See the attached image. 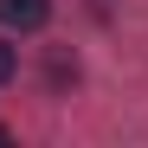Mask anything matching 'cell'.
<instances>
[{
	"label": "cell",
	"mask_w": 148,
	"mask_h": 148,
	"mask_svg": "<svg viewBox=\"0 0 148 148\" xmlns=\"http://www.w3.org/2000/svg\"><path fill=\"white\" fill-rule=\"evenodd\" d=\"M45 19H52V0H0V26L13 32H39Z\"/></svg>",
	"instance_id": "cell-1"
},
{
	"label": "cell",
	"mask_w": 148,
	"mask_h": 148,
	"mask_svg": "<svg viewBox=\"0 0 148 148\" xmlns=\"http://www.w3.org/2000/svg\"><path fill=\"white\" fill-rule=\"evenodd\" d=\"M13 77V45H0V84Z\"/></svg>",
	"instance_id": "cell-2"
},
{
	"label": "cell",
	"mask_w": 148,
	"mask_h": 148,
	"mask_svg": "<svg viewBox=\"0 0 148 148\" xmlns=\"http://www.w3.org/2000/svg\"><path fill=\"white\" fill-rule=\"evenodd\" d=\"M0 142H13V129H7V122H0Z\"/></svg>",
	"instance_id": "cell-3"
}]
</instances>
